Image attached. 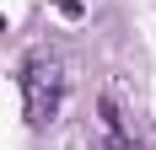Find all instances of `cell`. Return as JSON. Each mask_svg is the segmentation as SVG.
<instances>
[{"instance_id":"7a4b0ae2","label":"cell","mask_w":156,"mask_h":150,"mask_svg":"<svg viewBox=\"0 0 156 150\" xmlns=\"http://www.w3.org/2000/svg\"><path fill=\"white\" fill-rule=\"evenodd\" d=\"M97 123H102V134H108V150H129V134H124V118H119V102H113V97L97 102Z\"/></svg>"},{"instance_id":"3957f363","label":"cell","mask_w":156,"mask_h":150,"mask_svg":"<svg viewBox=\"0 0 156 150\" xmlns=\"http://www.w3.org/2000/svg\"><path fill=\"white\" fill-rule=\"evenodd\" d=\"M59 16H70V22H76V16H81V0H59Z\"/></svg>"},{"instance_id":"6da1fadb","label":"cell","mask_w":156,"mask_h":150,"mask_svg":"<svg viewBox=\"0 0 156 150\" xmlns=\"http://www.w3.org/2000/svg\"><path fill=\"white\" fill-rule=\"evenodd\" d=\"M22 97H27V123L43 129V123L59 118V102H65V64L59 54H27L22 64Z\"/></svg>"}]
</instances>
